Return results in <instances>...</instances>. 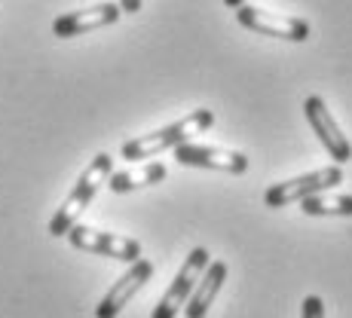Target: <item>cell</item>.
<instances>
[{
  "label": "cell",
  "mask_w": 352,
  "mask_h": 318,
  "mask_svg": "<svg viewBox=\"0 0 352 318\" xmlns=\"http://www.w3.org/2000/svg\"><path fill=\"white\" fill-rule=\"evenodd\" d=\"M120 10H123V12H138L141 10V0H120Z\"/></svg>",
  "instance_id": "cell-15"
},
{
  "label": "cell",
  "mask_w": 352,
  "mask_h": 318,
  "mask_svg": "<svg viewBox=\"0 0 352 318\" xmlns=\"http://www.w3.org/2000/svg\"><path fill=\"white\" fill-rule=\"evenodd\" d=\"M224 3H227V6H233V10H236V6H242V3H248V0H224Z\"/></svg>",
  "instance_id": "cell-16"
},
{
  "label": "cell",
  "mask_w": 352,
  "mask_h": 318,
  "mask_svg": "<svg viewBox=\"0 0 352 318\" xmlns=\"http://www.w3.org/2000/svg\"><path fill=\"white\" fill-rule=\"evenodd\" d=\"M175 159H178L181 166L214 168V172H227V174H245L248 172V157H245V153L224 150V147L181 144V147H175Z\"/></svg>",
  "instance_id": "cell-9"
},
{
  "label": "cell",
  "mask_w": 352,
  "mask_h": 318,
  "mask_svg": "<svg viewBox=\"0 0 352 318\" xmlns=\"http://www.w3.org/2000/svg\"><path fill=\"white\" fill-rule=\"evenodd\" d=\"M212 123H214V113L206 111V107H199V111L187 113L184 120L160 128V132H151V135H141V138L126 141V144L120 147V153H123V159H153L162 150H175V147L187 144L193 135L212 128Z\"/></svg>",
  "instance_id": "cell-1"
},
{
  "label": "cell",
  "mask_w": 352,
  "mask_h": 318,
  "mask_svg": "<svg viewBox=\"0 0 352 318\" xmlns=\"http://www.w3.org/2000/svg\"><path fill=\"white\" fill-rule=\"evenodd\" d=\"M303 113H307V123L309 128L316 132V138L322 141V147L331 153V159L337 162V166H343V162L352 159V144L349 138L340 132V126H337V120L331 117L328 104L319 98V95H309L303 101Z\"/></svg>",
  "instance_id": "cell-7"
},
{
  "label": "cell",
  "mask_w": 352,
  "mask_h": 318,
  "mask_svg": "<svg viewBox=\"0 0 352 318\" xmlns=\"http://www.w3.org/2000/svg\"><path fill=\"white\" fill-rule=\"evenodd\" d=\"M120 16H123L120 3H98V6H89V10H77V12L58 16L56 22H52V34H56V37H80V34H86V31L113 25Z\"/></svg>",
  "instance_id": "cell-10"
},
{
  "label": "cell",
  "mask_w": 352,
  "mask_h": 318,
  "mask_svg": "<svg viewBox=\"0 0 352 318\" xmlns=\"http://www.w3.org/2000/svg\"><path fill=\"white\" fill-rule=\"evenodd\" d=\"M208 263H212V260H208V251H206V248H193V251L187 254L184 266H181V269H178V275L172 279L168 291L162 294V300L157 303V309H153V315H151V318H175V315H178V313H181V306H184V303L190 300L196 282H199V275L206 273Z\"/></svg>",
  "instance_id": "cell-6"
},
{
  "label": "cell",
  "mask_w": 352,
  "mask_h": 318,
  "mask_svg": "<svg viewBox=\"0 0 352 318\" xmlns=\"http://www.w3.org/2000/svg\"><path fill=\"white\" fill-rule=\"evenodd\" d=\"M111 162L113 159L107 157V153H98V157L86 166V172L77 178V184H74V190L67 193L62 208L52 214V220H50V233L52 236H67V229L77 223V218L83 214V208L96 199L101 184H107V178H111Z\"/></svg>",
  "instance_id": "cell-2"
},
{
  "label": "cell",
  "mask_w": 352,
  "mask_h": 318,
  "mask_svg": "<svg viewBox=\"0 0 352 318\" xmlns=\"http://www.w3.org/2000/svg\"><path fill=\"white\" fill-rule=\"evenodd\" d=\"M227 282V263L224 260H214L206 266V273L199 275V282H196L190 300L184 303V315L187 318H206L208 309H212L214 297L221 294V288H224Z\"/></svg>",
  "instance_id": "cell-11"
},
{
  "label": "cell",
  "mask_w": 352,
  "mask_h": 318,
  "mask_svg": "<svg viewBox=\"0 0 352 318\" xmlns=\"http://www.w3.org/2000/svg\"><path fill=\"white\" fill-rule=\"evenodd\" d=\"M300 318H324V300H322V297H316V294L303 297V303H300Z\"/></svg>",
  "instance_id": "cell-14"
},
{
  "label": "cell",
  "mask_w": 352,
  "mask_h": 318,
  "mask_svg": "<svg viewBox=\"0 0 352 318\" xmlns=\"http://www.w3.org/2000/svg\"><path fill=\"white\" fill-rule=\"evenodd\" d=\"M162 178H166V166H162V162H151V166L111 174V178H107V187H111L113 193H129V190H138V187L160 184Z\"/></svg>",
  "instance_id": "cell-12"
},
{
  "label": "cell",
  "mask_w": 352,
  "mask_h": 318,
  "mask_svg": "<svg viewBox=\"0 0 352 318\" xmlns=\"http://www.w3.org/2000/svg\"><path fill=\"white\" fill-rule=\"evenodd\" d=\"M151 275H153L151 260H135L132 269H129L126 275H120V279L111 285V291L101 297V303L96 306V318H117L129 306V300L151 282Z\"/></svg>",
  "instance_id": "cell-8"
},
{
  "label": "cell",
  "mask_w": 352,
  "mask_h": 318,
  "mask_svg": "<svg viewBox=\"0 0 352 318\" xmlns=\"http://www.w3.org/2000/svg\"><path fill=\"white\" fill-rule=\"evenodd\" d=\"M67 242H71L77 251L113 257V260H126V263L141 260V242L126 239V236H117V233H101V229L83 227V223H74V227L67 229Z\"/></svg>",
  "instance_id": "cell-5"
},
{
  "label": "cell",
  "mask_w": 352,
  "mask_h": 318,
  "mask_svg": "<svg viewBox=\"0 0 352 318\" xmlns=\"http://www.w3.org/2000/svg\"><path fill=\"white\" fill-rule=\"evenodd\" d=\"M300 208H303V214H313V218H352V196L316 193V196L300 199Z\"/></svg>",
  "instance_id": "cell-13"
},
{
  "label": "cell",
  "mask_w": 352,
  "mask_h": 318,
  "mask_svg": "<svg viewBox=\"0 0 352 318\" xmlns=\"http://www.w3.org/2000/svg\"><path fill=\"white\" fill-rule=\"evenodd\" d=\"M340 181H343V168L340 166L316 168V172L300 174V178L273 184L267 193H263V202H267L270 208H285V205H291V202H300V199H307V196L331 190V187H337Z\"/></svg>",
  "instance_id": "cell-4"
},
{
  "label": "cell",
  "mask_w": 352,
  "mask_h": 318,
  "mask_svg": "<svg viewBox=\"0 0 352 318\" xmlns=\"http://www.w3.org/2000/svg\"><path fill=\"white\" fill-rule=\"evenodd\" d=\"M236 22L242 28L263 34V37H279V40H291V43H303L309 37V22L297 16H282V12H270L261 6H236Z\"/></svg>",
  "instance_id": "cell-3"
}]
</instances>
